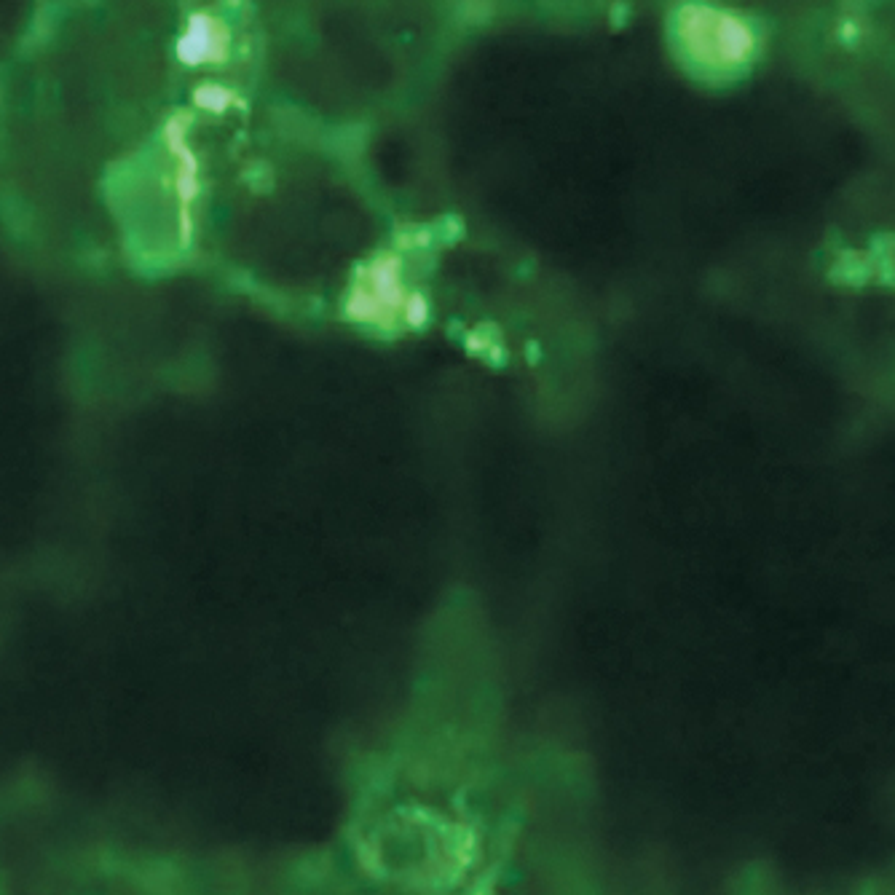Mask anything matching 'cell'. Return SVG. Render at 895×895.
Segmentation results:
<instances>
[{"label":"cell","mask_w":895,"mask_h":895,"mask_svg":"<svg viewBox=\"0 0 895 895\" xmlns=\"http://www.w3.org/2000/svg\"><path fill=\"white\" fill-rule=\"evenodd\" d=\"M193 102L199 105V108H207V110H226L228 105H234V92H228L226 86H218V84H201L196 92H193Z\"/></svg>","instance_id":"cell-4"},{"label":"cell","mask_w":895,"mask_h":895,"mask_svg":"<svg viewBox=\"0 0 895 895\" xmlns=\"http://www.w3.org/2000/svg\"><path fill=\"white\" fill-rule=\"evenodd\" d=\"M472 895H494V879H491V882H488V879L477 882L475 890H472Z\"/></svg>","instance_id":"cell-5"},{"label":"cell","mask_w":895,"mask_h":895,"mask_svg":"<svg viewBox=\"0 0 895 895\" xmlns=\"http://www.w3.org/2000/svg\"><path fill=\"white\" fill-rule=\"evenodd\" d=\"M3 105H6V86L0 81V116H3Z\"/></svg>","instance_id":"cell-6"},{"label":"cell","mask_w":895,"mask_h":895,"mask_svg":"<svg viewBox=\"0 0 895 895\" xmlns=\"http://www.w3.org/2000/svg\"><path fill=\"white\" fill-rule=\"evenodd\" d=\"M59 22H62V6L59 0H38V6L33 11V22H30V30H27L25 41H22V51L25 54H33V51L49 46L51 38L57 35Z\"/></svg>","instance_id":"cell-3"},{"label":"cell","mask_w":895,"mask_h":895,"mask_svg":"<svg viewBox=\"0 0 895 895\" xmlns=\"http://www.w3.org/2000/svg\"><path fill=\"white\" fill-rule=\"evenodd\" d=\"M678 35L686 54L708 67L735 65L751 46V33L737 19L703 6H686L681 11Z\"/></svg>","instance_id":"cell-1"},{"label":"cell","mask_w":895,"mask_h":895,"mask_svg":"<svg viewBox=\"0 0 895 895\" xmlns=\"http://www.w3.org/2000/svg\"><path fill=\"white\" fill-rule=\"evenodd\" d=\"M70 3H76V6H97L100 0H70Z\"/></svg>","instance_id":"cell-7"},{"label":"cell","mask_w":895,"mask_h":895,"mask_svg":"<svg viewBox=\"0 0 895 895\" xmlns=\"http://www.w3.org/2000/svg\"><path fill=\"white\" fill-rule=\"evenodd\" d=\"M231 51V30L212 14H191L185 33L177 41V57L183 65H220Z\"/></svg>","instance_id":"cell-2"}]
</instances>
